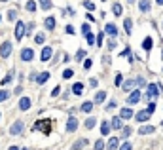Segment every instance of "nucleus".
Segmentation results:
<instances>
[{"label": "nucleus", "instance_id": "nucleus-47", "mask_svg": "<svg viewBox=\"0 0 163 150\" xmlns=\"http://www.w3.org/2000/svg\"><path fill=\"white\" fill-rule=\"evenodd\" d=\"M118 44H116V40H108V49H114Z\"/></svg>", "mask_w": 163, "mask_h": 150}, {"label": "nucleus", "instance_id": "nucleus-63", "mask_svg": "<svg viewBox=\"0 0 163 150\" xmlns=\"http://www.w3.org/2000/svg\"><path fill=\"white\" fill-rule=\"evenodd\" d=\"M0 21H2V17H0Z\"/></svg>", "mask_w": 163, "mask_h": 150}, {"label": "nucleus", "instance_id": "nucleus-61", "mask_svg": "<svg viewBox=\"0 0 163 150\" xmlns=\"http://www.w3.org/2000/svg\"><path fill=\"white\" fill-rule=\"evenodd\" d=\"M129 2H133V0H129Z\"/></svg>", "mask_w": 163, "mask_h": 150}, {"label": "nucleus", "instance_id": "nucleus-28", "mask_svg": "<svg viewBox=\"0 0 163 150\" xmlns=\"http://www.w3.org/2000/svg\"><path fill=\"white\" fill-rule=\"evenodd\" d=\"M91 110H93V103H83L82 105V112H91Z\"/></svg>", "mask_w": 163, "mask_h": 150}, {"label": "nucleus", "instance_id": "nucleus-35", "mask_svg": "<svg viewBox=\"0 0 163 150\" xmlns=\"http://www.w3.org/2000/svg\"><path fill=\"white\" fill-rule=\"evenodd\" d=\"M83 57H86V52H83V49H78V53H76L74 59H76V61H82Z\"/></svg>", "mask_w": 163, "mask_h": 150}, {"label": "nucleus", "instance_id": "nucleus-55", "mask_svg": "<svg viewBox=\"0 0 163 150\" xmlns=\"http://www.w3.org/2000/svg\"><path fill=\"white\" fill-rule=\"evenodd\" d=\"M32 28H34V23H31L29 27H27V32H32Z\"/></svg>", "mask_w": 163, "mask_h": 150}, {"label": "nucleus", "instance_id": "nucleus-41", "mask_svg": "<svg viewBox=\"0 0 163 150\" xmlns=\"http://www.w3.org/2000/svg\"><path fill=\"white\" fill-rule=\"evenodd\" d=\"M131 135V127H123L122 129V137H129Z\"/></svg>", "mask_w": 163, "mask_h": 150}, {"label": "nucleus", "instance_id": "nucleus-46", "mask_svg": "<svg viewBox=\"0 0 163 150\" xmlns=\"http://www.w3.org/2000/svg\"><path fill=\"white\" fill-rule=\"evenodd\" d=\"M82 32H83V34H87V32H89V25H87V23H83V25H82Z\"/></svg>", "mask_w": 163, "mask_h": 150}, {"label": "nucleus", "instance_id": "nucleus-23", "mask_svg": "<svg viewBox=\"0 0 163 150\" xmlns=\"http://www.w3.org/2000/svg\"><path fill=\"white\" fill-rule=\"evenodd\" d=\"M110 127H112V129H122V120H119V116L118 118H112Z\"/></svg>", "mask_w": 163, "mask_h": 150}, {"label": "nucleus", "instance_id": "nucleus-19", "mask_svg": "<svg viewBox=\"0 0 163 150\" xmlns=\"http://www.w3.org/2000/svg\"><path fill=\"white\" fill-rule=\"evenodd\" d=\"M44 25H46L47 31H53V28H55V17H47V19L44 21Z\"/></svg>", "mask_w": 163, "mask_h": 150}, {"label": "nucleus", "instance_id": "nucleus-45", "mask_svg": "<svg viewBox=\"0 0 163 150\" xmlns=\"http://www.w3.org/2000/svg\"><path fill=\"white\" fill-rule=\"evenodd\" d=\"M122 82H123V76H122V74H118V76H116V85H118V88L122 85Z\"/></svg>", "mask_w": 163, "mask_h": 150}, {"label": "nucleus", "instance_id": "nucleus-16", "mask_svg": "<svg viewBox=\"0 0 163 150\" xmlns=\"http://www.w3.org/2000/svg\"><path fill=\"white\" fill-rule=\"evenodd\" d=\"M82 91H83V84H82V82H76V84L72 85V93H74V95H82Z\"/></svg>", "mask_w": 163, "mask_h": 150}, {"label": "nucleus", "instance_id": "nucleus-22", "mask_svg": "<svg viewBox=\"0 0 163 150\" xmlns=\"http://www.w3.org/2000/svg\"><path fill=\"white\" fill-rule=\"evenodd\" d=\"M123 27H125V32H127V34H131V32H133V21H131L129 17L123 21Z\"/></svg>", "mask_w": 163, "mask_h": 150}, {"label": "nucleus", "instance_id": "nucleus-51", "mask_svg": "<svg viewBox=\"0 0 163 150\" xmlns=\"http://www.w3.org/2000/svg\"><path fill=\"white\" fill-rule=\"evenodd\" d=\"M67 32L68 34H74V27L72 25H67Z\"/></svg>", "mask_w": 163, "mask_h": 150}, {"label": "nucleus", "instance_id": "nucleus-2", "mask_svg": "<svg viewBox=\"0 0 163 150\" xmlns=\"http://www.w3.org/2000/svg\"><path fill=\"white\" fill-rule=\"evenodd\" d=\"M25 32H27V25L23 23V21H17V25H15V40H23L25 36Z\"/></svg>", "mask_w": 163, "mask_h": 150}, {"label": "nucleus", "instance_id": "nucleus-31", "mask_svg": "<svg viewBox=\"0 0 163 150\" xmlns=\"http://www.w3.org/2000/svg\"><path fill=\"white\" fill-rule=\"evenodd\" d=\"M27 10L29 12H36V2H34V0H29V2H27Z\"/></svg>", "mask_w": 163, "mask_h": 150}, {"label": "nucleus", "instance_id": "nucleus-43", "mask_svg": "<svg viewBox=\"0 0 163 150\" xmlns=\"http://www.w3.org/2000/svg\"><path fill=\"white\" fill-rule=\"evenodd\" d=\"M103 38H104V34H103V32H99V34H97V42H95V44H97V46H101V44H103Z\"/></svg>", "mask_w": 163, "mask_h": 150}, {"label": "nucleus", "instance_id": "nucleus-62", "mask_svg": "<svg viewBox=\"0 0 163 150\" xmlns=\"http://www.w3.org/2000/svg\"><path fill=\"white\" fill-rule=\"evenodd\" d=\"M103 2H106V0H103Z\"/></svg>", "mask_w": 163, "mask_h": 150}, {"label": "nucleus", "instance_id": "nucleus-34", "mask_svg": "<svg viewBox=\"0 0 163 150\" xmlns=\"http://www.w3.org/2000/svg\"><path fill=\"white\" fill-rule=\"evenodd\" d=\"M72 74H74V70H72V68H67L65 72H63V78H65V80H68V78H72Z\"/></svg>", "mask_w": 163, "mask_h": 150}, {"label": "nucleus", "instance_id": "nucleus-9", "mask_svg": "<svg viewBox=\"0 0 163 150\" xmlns=\"http://www.w3.org/2000/svg\"><path fill=\"white\" fill-rule=\"evenodd\" d=\"M51 48H49V46H46L44 49H42V53H40V59L42 61H49V59H51Z\"/></svg>", "mask_w": 163, "mask_h": 150}, {"label": "nucleus", "instance_id": "nucleus-38", "mask_svg": "<svg viewBox=\"0 0 163 150\" xmlns=\"http://www.w3.org/2000/svg\"><path fill=\"white\" fill-rule=\"evenodd\" d=\"M8 19H10V21H15V19H17V12H15V10H10Z\"/></svg>", "mask_w": 163, "mask_h": 150}, {"label": "nucleus", "instance_id": "nucleus-53", "mask_svg": "<svg viewBox=\"0 0 163 150\" xmlns=\"http://www.w3.org/2000/svg\"><path fill=\"white\" fill-rule=\"evenodd\" d=\"M86 19L89 21V23H93V21H95V17H93V15H91V13H87V15H86Z\"/></svg>", "mask_w": 163, "mask_h": 150}, {"label": "nucleus", "instance_id": "nucleus-30", "mask_svg": "<svg viewBox=\"0 0 163 150\" xmlns=\"http://www.w3.org/2000/svg\"><path fill=\"white\" fill-rule=\"evenodd\" d=\"M38 2H40V6H42L44 10H49V8H51V0H38Z\"/></svg>", "mask_w": 163, "mask_h": 150}, {"label": "nucleus", "instance_id": "nucleus-24", "mask_svg": "<svg viewBox=\"0 0 163 150\" xmlns=\"http://www.w3.org/2000/svg\"><path fill=\"white\" fill-rule=\"evenodd\" d=\"M47 80H49V72H42V74L36 76V82H38V84H44V82H47Z\"/></svg>", "mask_w": 163, "mask_h": 150}, {"label": "nucleus", "instance_id": "nucleus-49", "mask_svg": "<svg viewBox=\"0 0 163 150\" xmlns=\"http://www.w3.org/2000/svg\"><path fill=\"white\" fill-rule=\"evenodd\" d=\"M89 85H91V88H97V78H91V80H89Z\"/></svg>", "mask_w": 163, "mask_h": 150}, {"label": "nucleus", "instance_id": "nucleus-1", "mask_svg": "<svg viewBox=\"0 0 163 150\" xmlns=\"http://www.w3.org/2000/svg\"><path fill=\"white\" fill-rule=\"evenodd\" d=\"M159 84H150L148 85V89H146V97H148V101H154L155 97H158V93H159Z\"/></svg>", "mask_w": 163, "mask_h": 150}, {"label": "nucleus", "instance_id": "nucleus-8", "mask_svg": "<svg viewBox=\"0 0 163 150\" xmlns=\"http://www.w3.org/2000/svg\"><path fill=\"white\" fill-rule=\"evenodd\" d=\"M139 101H140V91H139V89H135L133 93L129 95V99H127V103H129V105H137Z\"/></svg>", "mask_w": 163, "mask_h": 150}, {"label": "nucleus", "instance_id": "nucleus-6", "mask_svg": "<svg viewBox=\"0 0 163 150\" xmlns=\"http://www.w3.org/2000/svg\"><path fill=\"white\" fill-rule=\"evenodd\" d=\"M23 127H25V124L21 122V120H17V122L13 124L11 127H10V133H11V135H21V131H23Z\"/></svg>", "mask_w": 163, "mask_h": 150}, {"label": "nucleus", "instance_id": "nucleus-25", "mask_svg": "<svg viewBox=\"0 0 163 150\" xmlns=\"http://www.w3.org/2000/svg\"><path fill=\"white\" fill-rule=\"evenodd\" d=\"M133 85H135V80H127V82L122 85V89H123V91H131V89H133Z\"/></svg>", "mask_w": 163, "mask_h": 150}, {"label": "nucleus", "instance_id": "nucleus-33", "mask_svg": "<svg viewBox=\"0 0 163 150\" xmlns=\"http://www.w3.org/2000/svg\"><path fill=\"white\" fill-rule=\"evenodd\" d=\"M8 97H10V91H8V89H2V91H0V103L6 101Z\"/></svg>", "mask_w": 163, "mask_h": 150}, {"label": "nucleus", "instance_id": "nucleus-60", "mask_svg": "<svg viewBox=\"0 0 163 150\" xmlns=\"http://www.w3.org/2000/svg\"><path fill=\"white\" fill-rule=\"evenodd\" d=\"M161 57H163V52H161Z\"/></svg>", "mask_w": 163, "mask_h": 150}, {"label": "nucleus", "instance_id": "nucleus-29", "mask_svg": "<svg viewBox=\"0 0 163 150\" xmlns=\"http://www.w3.org/2000/svg\"><path fill=\"white\" fill-rule=\"evenodd\" d=\"M95 124H97V120H95V118H87V120H86V127H87V129H93Z\"/></svg>", "mask_w": 163, "mask_h": 150}, {"label": "nucleus", "instance_id": "nucleus-36", "mask_svg": "<svg viewBox=\"0 0 163 150\" xmlns=\"http://www.w3.org/2000/svg\"><path fill=\"white\" fill-rule=\"evenodd\" d=\"M103 148H104V141L99 139V141L95 142V148H93V150H103Z\"/></svg>", "mask_w": 163, "mask_h": 150}, {"label": "nucleus", "instance_id": "nucleus-32", "mask_svg": "<svg viewBox=\"0 0 163 150\" xmlns=\"http://www.w3.org/2000/svg\"><path fill=\"white\" fill-rule=\"evenodd\" d=\"M34 42H36V44H44V42H46V38H44V34H42V32H38L36 36H34Z\"/></svg>", "mask_w": 163, "mask_h": 150}, {"label": "nucleus", "instance_id": "nucleus-12", "mask_svg": "<svg viewBox=\"0 0 163 150\" xmlns=\"http://www.w3.org/2000/svg\"><path fill=\"white\" fill-rule=\"evenodd\" d=\"M150 116H152V114L148 112V110H140V112H139V114H137V116H135V118H137L139 122H146V120H150Z\"/></svg>", "mask_w": 163, "mask_h": 150}, {"label": "nucleus", "instance_id": "nucleus-40", "mask_svg": "<svg viewBox=\"0 0 163 150\" xmlns=\"http://www.w3.org/2000/svg\"><path fill=\"white\" fill-rule=\"evenodd\" d=\"M11 78H13V74H11V72H10V74H6V76H4V80H2V85L10 84V82H11Z\"/></svg>", "mask_w": 163, "mask_h": 150}, {"label": "nucleus", "instance_id": "nucleus-3", "mask_svg": "<svg viewBox=\"0 0 163 150\" xmlns=\"http://www.w3.org/2000/svg\"><path fill=\"white\" fill-rule=\"evenodd\" d=\"M34 129H42L46 135L51 131V122H49V120H40V122H36L34 124Z\"/></svg>", "mask_w": 163, "mask_h": 150}, {"label": "nucleus", "instance_id": "nucleus-21", "mask_svg": "<svg viewBox=\"0 0 163 150\" xmlns=\"http://www.w3.org/2000/svg\"><path fill=\"white\" fill-rule=\"evenodd\" d=\"M154 131H155V129H154L152 125H142V127L139 129V133H140V135H150V133H154Z\"/></svg>", "mask_w": 163, "mask_h": 150}, {"label": "nucleus", "instance_id": "nucleus-56", "mask_svg": "<svg viewBox=\"0 0 163 150\" xmlns=\"http://www.w3.org/2000/svg\"><path fill=\"white\" fill-rule=\"evenodd\" d=\"M10 150H21L19 146H10Z\"/></svg>", "mask_w": 163, "mask_h": 150}, {"label": "nucleus", "instance_id": "nucleus-4", "mask_svg": "<svg viewBox=\"0 0 163 150\" xmlns=\"http://www.w3.org/2000/svg\"><path fill=\"white\" fill-rule=\"evenodd\" d=\"M10 53H11V42L6 40L4 44L0 46V57H10Z\"/></svg>", "mask_w": 163, "mask_h": 150}, {"label": "nucleus", "instance_id": "nucleus-13", "mask_svg": "<svg viewBox=\"0 0 163 150\" xmlns=\"http://www.w3.org/2000/svg\"><path fill=\"white\" fill-rule=\"evenodd\" d=\"M104 31H106V34H110V36H116V34H118V28H116L114 23H108L104 27Z\"/></svg>", "mask_w": 163, "mask_h": 150}, {"label": "nucleus", "instance_id": "nucleus-50", "mask_svg": "<svg viewBox=\"0 0 163 150\" xmlns=\"http://www.w3.org/2000/svg\"><path fill=\"white\" fill-rule=\"evenodd\" d=\"M59 93H61V88H55V89L51 91V95H53V97H57Z\"/></svg>", "mask_w": 163, "mask_h": 150}, {"label": "nucleus", "instance_id": "nucleus-58", "mask_svg": "<svg viewBox=\"0 0 163 150\" xmlns=\"http://www.w3.org/2000/svg\"><path fill=\"white\" fill-rule=\"evenodd\" d=\"M0 2H8V0H0Z\"/></svg>", "mask_w": 163, "mask_h": 150}, {"label": "nucleus", "instance_id": "nucleus-59", "mask_svg": "<svg viewBox=\"0 0 163 150\" xmlns=\"http://www.w3.org/2000/svg\"><path fill=\"white\" fill-rule=\"evenodd\" d=\"M21 150H29V148H21Z\"/></svg>", "mask_w": 163, "mask_h": 150}, {"label": "nucleus", "instance_id": "nucleus-54", "mask_svg": "<svg viewBox=\"0 0 163 150\" xmlns=\"http://www.w3.org/2000/svg\"><path fill=\"white\" fill-rule=\"evenodd\" d=\"M106 108H108V110H112V108H116V103H114V101H112V103H110L108 106H106Z\"/></svg>", "mask_w": 163, "mask_h": 150}, {"label": "nucleus", "instance_id": "nucleus-42", "mask_svg": "<svg viewBox=\"0 0 163 150\" xmlns=\"http://www.w3.org/2000/svg\"><path fill=\"white\" fill-rule=\"evenodd\" d=\"M119 150H133V146H131V142H123V145L119 146Z\"/></svg>", "mask_w": 163, "mask_h": 150}, {"label": "nucleus", "instance_id": "nucleus-17", "mask_svg": "<svg viewBox=\"0 0 163 150\" xmlns=\"http://www.w3.org/2000/svg\"><path fill=\"white\" fill-rule=\"evenodd\" d=\"M119 118H125V120L133 118V110L131 108H122V110H119Z\"/></svg>", "mask_w": 163, "mask_h": 150}, {"label": "nucleus", "instance_id": "nucleus-39", "mask_svg": "<svg viewBox=\"0 0 163 150\" xmlns=\"http://www.w3.org/2000/svg\"><path fill=\"white\" fill-rule=\"evenodd\" d=\"M83 6H86V8H87V10H91V12H93V10H95V4H93V2H91V0H86V2H83Z\"/></svg>", "mask_w": 163, "mask_h": 150}, {"label": "nucleus", "instance_id": "nucleus-11", "mask_svg": "<svg viewBox=\"0 0 163 150\" xmlns=\"http://www.w3.org/2000/svg\"><path fill=\"white\" fill-rule=\"evenodd\" d=\"M31 103H32V101H31L29 97H23V99L19 101V108H21V110H29V108H31Z\"/></svg>", "mask_w": 163, "mask_h": 150}, {"label": "nucleus", "instance_id": "nucleus-14", "mask_svg": "<svg viewBox=\"0 0 163 150\" xmlns=\"http://www.w3.org/2000/svg\"><path fill=\"white\" fill-rule=\"evenodd\" d=\"M118 145H119V139L118 137H112L108 141V145H106V148H108V150H118Z\"/></svg>", "mask_w": 163, "mask_h": 150}, {"label": "nucleus", "instance_id": "nucleus-20", "mask_svg": "<svg viewBox=\"0 0 163 150\" xmlns=\"http://www.w3.org/2000/svg\"><path fill=\"white\" fill-rule=\"evenodd\" d=\"M142 48L146 49V52H150V49L154 48V40H152L150 36H148V38H144V42H142Z\"/></svg>", "mask_w": 163, "mask_h": 150}, {"label": "nucleus", "instance_id": "nucleus-15", "mask_svg": "<svg viewBox=\"0 0 163 150\" xmlns=\"http://www.w3.org/2000/svg\"><path fill=\"white\" fill-rule=\"evenodd\" d=\"M112 12H114V15H122V13H123V6L122 4H119V2H114V6H112Z\"/></svg>", "mask_w": 163, "mask_h": 150}, {"label": "nucleus", "instance_id": "nucleus-10", "mask_svg": "<svg viewBox=\"0 0 163 150\" xmlns=\"http://www.w3.org/2000/svg\"><path fill=\"white\" fill-rule=\"evenodd\" d=\"M139 8H140V12H150V8H152V2L150 0H139Z\"/></svg>", "mask_w": 163, "mask_h": 150}, {"label": "nucleus", "instance_id": "nucleus-5", "mask_svg": "<svg viewBox=\"0 0 163 150\" xmlns=\"http://www.w3.org/2000/svg\"><path fill=\"white\" fill-rule=\"evenodd\" d=\"M76 129H78V120L74 116H70L68 122H67V133H74Z\"/></svg>", "mask_w": 163, "mask_h": 150}, {"label": "nucleus", "instance_id": "nucleus-37", "mask_svg": "<svg viewBox=\"0 0 163 150\" xmlns=\"http://www.w3.org/2000/svg\"><path fill=\"white\" fill-rule=\"evenodd\" d=\"M86 40H87V44H89V46H91V44H95V36H93L91 32H87V34H86Z\"/></svg>", "mask_w": 163, "mask_h": 150}, {"label": "nucleus", "instance_id": "nucleus-52", "mask_svg": "<svg viewBox=\"0 0 163 150\" xmlns=\"http://www.w3.org/2000/svg\"><path fill=\"white\" fill-rule=\"evenodd\" d=\"M154 110H155V105H154V103H150V105H148V112H150V114H152Z\"/></svg>", "mask_w": 163, "mask_h": 150}, {"label": "nucleus", "instance_id": "nucleus-48", "mask_svg": "<svg viewBox=\"0 0 163 150\" xmlns=\"http://www.w3.org/2000/svg\"><path fill=\"white\" fill-rule=\"evenodd\" d=\"M91 65H93V63H91V59H87V61H83V67H86L87 70L91 68Z\"/></svg>", "mask_w": 163, "mask_h": 150}, {"label": "nucleus", "instance_id": "nucleus-57", "mask_svg": "<svg viewBox=\"0 0 163 150\" xmlns=\"http://www.w3.org/2000/svg\"><path fill=\"white\" fill-rule=\"evenodd\" d=\"M155 2H158L159 6H163V0H155Z\"/></svg>", "mask_w": 163, "mask_h": 150}, {"label": "nucleus", "instance_id": "nucleus-7", "mask_svg": "<svg viewBox=\"0 0 163 150\" xmlns=\"http://www.w3.org/2000/svg\"><path fill=\"white\" fill-rule=\"evenodd\" d=\"M32 57H34V52L31 48H25L23 52H21V59L23 61H32Z\"/></svg>", "mask_w": 163, "mask_h": 150}, {"label": "nucleus", "instance_id": "nucleus-26", "mask_svg": "<svg viewBox=\"0 0 163 150\" xmlns=\"http://www.w3.org/2000/svg\"><path fill=\"white\" fill-rule=\"evenodd\" d=\"M106 99V91H99V93L95 95V103H103Z\"/></svg>", "mask_w": 163, "mask_h": 150}, {"label": "nucleus", "instance_id": "nucleus-27", "mask_svg": "<svg viewBox=\"0 0 163 150\" xmlns=\"http://www.w3.org/2000/svg\"><path fill=\"white\" fill-rule=\"evenodd\" d=\"M108 131H110V124L108 122H103L101 124V133L103 135H108Z\"/></svg>", "mask_w": 163, "mask_h": 150}, {"label": "nucleus", "instance_id": "nucleus-18", "mask_svg": "<svg viewBox=\"0 0 163 150\" xmlns=\"http://www.w3.org/2000/svg\"><path fill=\"white\" fill-rule=\"evenodd\" d=\"M86 145H87V139H80V141H76L72 145V150H82Z\"/></svg>", "mask_w": 163, "mask_h": 150}, {"label": "nucleus", "instance_id": "nucleus-44", "mask_svg": "<svg viewBox=\"0 0 163 150\" xmlns=\"http://www.w3.org/2000/svg\"><path fill=\"white\" fill-rule=\"evenodd\" d=\"M135 84H137V85H140V88H142V85H144V78H142V76H139L137 80H135Z\"/></svg>", "mask_w": 163, "mask_h": 150}]
</instances>
